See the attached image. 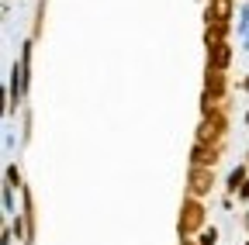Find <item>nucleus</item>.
Instances as JSON below:
<instances>
[{
  "mask_svg": "<svg viewBox=\"0 0 249 245\" xmlns=\"http://www.w3.org/2000/svg\"><path fill=\"white\" fill-rule=\"evenodd\" d=\"M239 194H242V197H249V180L242 183V190H239Z\"/></svg>",
  "mask_w": 249,
  "mask_h": 245,
  "instance_id": "obj_13",
  "label": "nucleus"
},
{
  "mask_svg": "<svg viewBox=\"0 0 249 245\" xmlns=\"http://www.w3.org/2000/svg\"><path fill=\"white\" fill-rule=\"evenodd\" d=\"M211 183H214L211 166H191V194H194V197L208 194V190H211Z\"/></svg>",
  "mask_w": 249,
  "mask_h": 245,
  "instance_id": "obj_3",
  "label": "nucleus"
},
{
  "mask_svg": "<svg viewBox=\"0 0 249 245\" xmlns=\"http://www.w3.org/2000/svg\"><path fill=\"white\" fill-rule=\"evenodd\" d=\"M242 183H246V169L239 166V169H232V176H229V190L239 194V190H242Z\"/></svg>",
  "mask_w": 249,
  "mask_h": 245,
  "instance_id": "obj_9",
  "label": "nucleus"
},
{
  "mask_svg": "<svg viewBox=\"0 0 249 245\" xmlns=\"http://www.w3.org/2000/svg\"><path fill=\"white\" fill-rule=\"evenodd\" d=\"M208 59H211L208 66L225 69V66H229V59H232V49H229L225 42H211V45H208Z\"/></svg>",
  "mask_w": 249,
  "mask_h": 245,
  "instance_id": "obj_5",
  "label": "nucleus"
},
{
  "mask_svg": "<svg viewBox=\"0 0 249 245\" xmlns=\"http://www.w3.org/2000/svg\"><path fill=\"white\" fill-rule=\"evenodd\" d=\"M201 225H204V207H201L194 197H191V200H183V207H180V221H177L180 238H191Z\"/></svg>",
  "mask_w": 249,
  "mask_h": 245,
  "instance_id": "obj_1",
  "label": "nucleus"
},
{
  "mask_svg": "<svg viewBox=\"0 0 249 245\" xmlns=\"http://www.w3.org/2000/svg\"><path fill=\"white\" fill-rule=\"evenodd\" d=\"M218 159H222L218 145H208V142H197L194 152H191V166H214Z\"/></svg>",
  "mask_w": 249,
  "mask_h": 245,
  "instance_id": "obj_4",
  "label": "nucleus"
},
{
  "mask_svg": "<svg viewBox=\"0 0 249 245\" xmlns=\"http://www.w3.org/2000/svg\"><path fill=\"white\" fill-rule=\"evenodd\" d=\"M225 117L222 114H204V121H201V128H197V142H208V145H218L222 142V135H225Z\"/></svg>",
  "mask_w": 249,
  "mask_h": 245,
  "instance_id": "obj_2",
  "label": "nucleus"
},
{
  "mask_svg": "<svg viewBox=\"0 0 249 245\" xmlns=\"http://www.w3.org/2000/svg\"><path fill=\"white\" fill-rule=\"evenodd\" d=\"M7 187H21V173H18L14 166L7 169Z\"/></svg>",
  "mask_w": 249,
  "mask_h": 245,
  "instance_id": "obj_11",
  "label": "nucleus"
},
{
  "mask_svg": "<svg viewBox=\"0 0 249 245\" xmlns=\"http://www.w3.org/2000/svg\"><path fill=\"white\" fill-rule=\"evenodd\" d=\"M246 245H249V242H246Z\"/></svg>",
  "mask_w": 249,
  "mask_h": 245,
  "instance_id": "obj_16",
  "label": "nucleus"
},
{
  "mask_svg": "<svg viewBox=\"0 0 249 245\" xmlns=\"http://www.w3.org/2000/svg\"><path fill=\"white\" fill-rule=\"evenodd\" d=\"M246 121H249V114H246Z\"/></svg>",
  "mask_w": 249,
  "mask_h": 245,
  "instance_id": "obj_15",
  "label": "nucleus"
},
{
  "mask_svg": "<svg viewBox=\"0 0 249 245\" xmlns=\"http://www.w3.org/2000/svg\"><path fill=\"white\" fill-rule=\"evenodd\" d=\"M214 238H218V231L211 228V231H204V235H201V242H197V245H214Z\"/></svg>",
  "mask_w": 249,
  "mask_h": 245,
  "instance_id": "obj_12",
  "label": "nucleus"
},
{
  "mask_svg": "<svg viewBox=\"0 0 249 245\" xmlns=\"http://www.w3.org/2000/svg\"><path fill=\"white\" fill-rule=\"evenodd\" d=\"M180 245H194V242H191V238H183V242H180Z\"/></svg>",
  "mask_w": 249,
  "mask_h": 245,
  "instance_id": "obj_14",
  "label": "nucleus"
},
{
  "mask_svg": "<svg viewBox=\"0 0 249 245\" xmlns=\"http://www.w3.org/2000/svg\"><path fill=\"white\" fill-rule=\"evenodd\" d=\"M204 17H208V21H229V17H232V0H211Z\"/></svg>",
  "mask_w": 249,
  "mask_h": 245,
  "instance_id": "obj_6",
  "label": "nucleus"
},
{
  "mask_svg": "<svg viewBox=\"0 0 249 245\" xmlns=\"http://www.w3.org/2000/svg\"><path fill=\"white\" fill-rule=\"evenodd\" d=\"M24 221H28V235L35 231V207H31V194L24 190Z\"/></svg>",
  "mask_w": 249,
  "mask_h": 245,
  "instance_id": "obj_10",
  "label": "nucleus"
},
{
  "mask_svg": "<svg viewBox=\"0 0 249 245\" xmlns=\"http://www.w3.org/2000/svg\"><path fill=\"white\" fill-rule=\"evenodd\" d=\"M204 86L211 90V94H222V90H225V73L218 69V66H208V73H204Z\"/></svg>",
  "mask_w": 249,
  "mask_h": 245,
  "instance_id": "obj_7",
  "label": "nucleus"
},
{
  "mask_svg": "<svg viewBox=\"0 0 249 245\" xmlns=\"http://www.w3.org/2000/svg\"><path fill=\"white\" fill-rule=\"evenodd\" d=\"M229 35V21H208V32H204V42H225Z\"/></svg>",
  "mask_w": 249,
  "mask_h": 245,
  "instance_id": "obj_8",
  "label": "nucleus"
}]
</instances>
